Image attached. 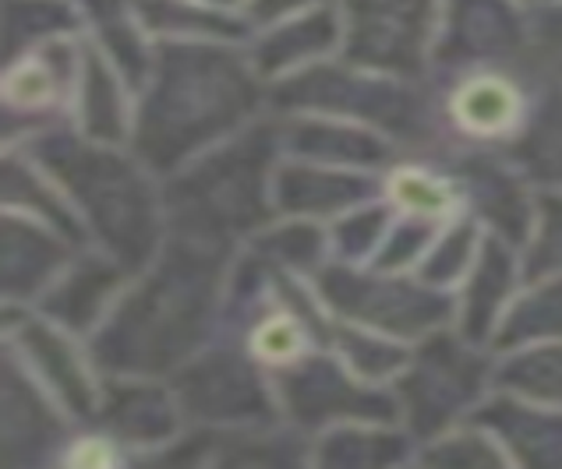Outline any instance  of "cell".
<instances>
[{
  "mask_svg": "<svg viewBox=\"0 0 562 469\" xmlns=\"http://www.w3.org/2000/svg\"><path fill=\"white\" fill-rule=\"evenodd\" d=\"M531 268H535V276H541V272H549V268H562V202L549 205V222H544Z\"/></svg>",
  "mask_w": 562,
  "mask_h": 469,
  "instance_id": "cell-42",
  "label": "cell"
},
{
  "mask_svg": "<svg viewBox=\"0 0 562 469\" xmlns=\"http://www.w3.org/2000/svg\"><path fill=\"white\" fill-rule=\"evenodd\" d=\"M4 202L11 213H25L32 219H40L46 226H54L57 233H64L71 244L82 248L89 240V230L71 198L64 194V187L46 173L36 159L25 156H8L4 163Z\"/></svg>",
  "mask_w": 562,
  "mask_h": 469,
  "instance_id": "cell-23",
  "label": "cell"
},
{
  "mask_svg": "<svg viewBox=\"0 0 562 469\" xmlns=\"http://www.w3.org/2000/svg\"><path fill=\"white\" fill-rule=\"evenodd\" d=\"M251 251L262 258L266 265L280 272H318L326 262V254H333L329 230H323L315 219L304 216H286L280 226H266L255 233Z\"/></svg>",
  "mask_w": 562,
  "mask_h": 469,
  "instance_id": "cell-29",
  "label": "cell"
},
{
  "mask_svg": "<svg viewBox=\"0 0 562 469\" xmlns=\"http://www.w3.org/2000/svg\"><path fill=\"white\" fill-rule=\"evenodd\" d=\"M481 427H492L506 445L520 448L524 459H559L562 456V420H549L535 410H520L513 402L499 399L481 410ZM499 442V445H503Z\"/></svg>",
  "mask_w": 562,
  "mask_h": 469,
  "instance_id": "cell-31",
  "label": "cell"
},
{
  "mask_svg": "<svg viewBox=\"0 0 562 469\" xmlns=\"http://www.w3.org/2000/svg\"><path fill=\"white\" fill-rule=\"evenodd\" d=\"M280 141L294 159H308V163L326 167H347V170H379L393 159V141L382 138L375 127H364L340 117H294L280 124Z\"/></svg>",
  "mask_w": 562,
  "mask_h": 469,
  "instance_id": "cell-19",
  "label": "cell"
},
{
  "mask_svg": "<svg viewBox=\"0 0 562 469\" xmlns=\"http://www.w3.org/2000/svg\"><path fill=\"white\" fill-rule=\"evenodd\" d=\"M517 43V19L506 0H442V32L431 57L460 64L471 57L506 54Z\"/></svg>",
  "mask_w": 562,
  "mask_h": 469,
  "instance_id": "cell-21",
  "label": "cell"
},
{
  "mask_svg": "<svg viewBox=\"0 0 562 469\" xmlns=\"http://www.w3.org/2000/svg\"><path fill=\"white\" fill-rule=\"evenodd\" d=\"M86 22L82 4L71 0H4L8 64L54 39H68Z\"/></svg>",
  "mask_w": 562,
  "mask_h": 469,
  "instance_id": "cell-27",
  "label": "cell"
},
{
  "mask_svg": "<svg viewBox=\"0 0 562 469\" xmlns=\"http://www.w3.org/2000/svg\"><path fill=\"white\" fill-rule=\"evenodd\" d=\"M25 152L54 176L82 216L89 237L132 276L146 272L167 237V202L153 170L117 145L50 127L25 141Z\"/></svg>",
  "mask_w": 562,
  "mask_h": 469,
  "instance_id": "cell-3",
  "label": "cell"
},
{
  "mask_svg": "<svg viewBox=\"0 0 562 469\" xmlns=\"http://www.w3.org/2000/svg\"><path fill=\"white\" fill-rule=\"evenodd\" d=\"M390 194H393V205L404 208V213L449 219V213L457 208L460 184L446 181V176H436L431 170L404 167L390 176Z\"/></svg>",
  "mask_w": 562,
  "mask_h": 469,
  "instance_id": "cell-34",
  "label": "cell"
},
{
  "mask_svg": "<svg viewBox=\"0 0 562 469\" xmlns=\"http://www.w3.org/2000/svg\"><path fill=\"white\" fill-rule=\"evenodd\" d=\"M449 117L463 135H506L520 117V95L499 75H471L449 95Z\"/></svg>",
  "mask_w": 562,
  "mask_h": 469,
  "instance_id": "cell-26",
  "label": "cell"
},
{
  "mask_svg": "<svg viewBox=\"0 0 562 469\" xmlns=\"http://www.w3.org/2000/svg\"><path fill=\"white\" fill-rule=\"evenodd\" d=\"M280 410L294 420V427L315 431L329 424H390L400 416L393 392L358 378L347 364H336L329 353H304L301 361L277 367L272 375Z\"/></svg>",
  "mask_w": 562,
  "mask_h": 469,
  "instance_id": "cell-9",
  "label": "cell"
},
{
  "mask_svg": "<svg viewBox=\"0 0 562 469\" xmlns=\"http://www.w3.org/2000/svg\"><path fill=\"white\" fill-rule=\"evenodd\" d=\"M457 184H460V191L471 194L474 205L492 222H499V230H506V237H513V240L524 237V208H520L517 187H509L488 163H481V156L463 159L457 170Z\"/></svg>",
  "mask_w": 562,
  "mask_h": 469,
  "instance_id": "cell-32",
  "label": "cell"
},
{
  "mask_svg": "<svg viewBox=\"0 0 562 469\" xmlns=\"http://www.w3.org/2000/svg\"><path fill=\"white\" fill-rule=\"evenodd\" d=\"M323 4H329V0H248V4H245V19L255 28H266V25H277L283 19H291V14L323 8Z\"/></svg>",
  "mask_w": 562,
  "mask_h": 469,
  "instance_id": "cell-41",
  "label": "cell"
},
{
  "mask_svg": "<svg viewBox=\"0 0 562 469\" xmlns=\"http://www.w3.org/2000/svg\"><path fill=\"white\" fill-rule=\"evenodd\" d=\"M127 276H132V272L117 265L106 251L75 258V262L54 279V286L36 300L40 314L75 335H89L103 325L110 307L117 304Z\"/></svg>",
  "mask_w": 562,
  "mask_h": 469,
  "instance_id": "cell-15",
  "label": "cell"
},
{
  "mask_svg": "<svg viewBox=\"0 0 562 469\" xmlns=\"http://www.w3.org/2000/svg\"><path fill=\"white\" fill-rule=\"evenodd\" d=\"M336 46H344V19L336 8L323 4L291 14V19H283L277 25H266L251 39L248 57L266 82H280V78L301 68H312L326 54H333Z\"/></svg>",
  "mask_w": 562,
  "mask_h": 469,
  "instance_id": "cell-18",
  "label": "cell"
},
{
  "mask_svg": "<svg viewBox=\"0 0 562 469\" xmlns=\"http://www.w3.org/2000/svg\"><path fill=\"white\" fill-rule=\"evenodd\" d=\"M477 258V230L474 222L468 219H457V222H446L442 233L436 237V244L428 248V254L422 258V279L428 286H453L463 272H471Z\"/></svg>",
  "mask_w": 562,
  "mask_h": 469,
  "instance_id": "cell-35",
  "label": "cell"
},
{
  "mask_svg": "<svg viewBox=\"0 0 562 469\" xmlns=\"http://www.w3.org/2000/svg\"><path fill=\"white\" fill-rule=\"evenodd\" d=\"M463 343L446 332H431L393 378V396L414 438H439L460 413H468L477 402L481 385H485V364L471 350H463Z\"/></svg>",
  "mask_w": 562,
  "mask_h": 469,
  "instance_id": "cell-8",
  "label": "cell"
},
{
  "mask_svg": "<svg viewBox=\"0 0 562 469\" xmlns=\"http://www.w3.org/2000/svg\"><path fill=\"white\" fill-rule=\"evenodd\" d=\"M318 297L336 318L393 339H425L439 332L453 304L439 286L404 279L400 272H358L350 262H333L315 272Z\"/></svg>",
  "mask_w": 562,
  "mask_h": 469,
  "instance_id": "cell-6",
  "label": "cell"
},
{
  "mask_svg": "<svg viewBox=\"0 0 562 469\" xmlns=\"http://www.w3.org/2000/svg\"><path fill=\"white\" fill-rule=\"evenodd\" d=\"M277 213L304 219H340L350 208L372 202L379 181L347 167L308 163V159H286L277 167Z\"/></svg>",
  "mask_w": 562,
  "mask_h": 469,
  "instance_id": "cell-14",
  "label": "cell"
},
{
  "mask_svg": "<svg viewBox=\"0 0 562 469\" xmlns=\"http://www.w3.org/2000/svg\"><path fill=\"white\" fill-rule=\"evenodd\" d=\"M393 226V205H358L333 219L329 244L340 262H361V258H375L385 233Z\"/></svg>",
  "mask_w": 562,
  "mask_h": 469,
  "instance_id": "cell-33",
  "label": "cell"
},
{
  "mask_svg": "<svg viewBox=\"0 0 562 469\" xmlns=\"http://www.w3.org/2000/svg\"><path fill=\"white\" fill-rule=\"evenodd\" d=\"M245 43L164 39L156 46L149 85L135 106V156L153 173H178L205 149L255 124L266 78Z\"/></svg>",
  "mask_w": 562,
  "mask_h": 469,
  "instance_id": "cell-1",
  "label": "cell"
},
{
  "mask_svg": "<svg viewBox=\"0 0 562 469\" xmlns=\"http://www.w3.org/2000/svg\"><path fill=\"white\" fill-rule=\"evenodd\" d=\"M517 156L535 176L562 181V103L544 110V117L535 124V131H527V138L520 141Z\"/></svg>",
  "mask_w": 562,
  "mask_h": 469,
  "instance_id": "cell-39",
  "label": "cell"
},
{
  "mask_svg": "<svg viewBox=\"0 0 562 469\" xmlns=\"http://www.w3.org/2000/svg\"><path fill=\"white\" fill-rule=\"evenodd\" d=\"M411 78L364 71L355 64H312L280 78L269 100L283 113H323V117L355 121L404 141H425L431 117L425 95L407 85Z\"/></svg>",
  "mask_w": 562,
  "mask_h": 469,
  "instance_id": "cell-5",
  "label": "cell"
},
{
  "mask_svg": "<svg viewBox=\"0 0 562 469\" xmlns=\"http://www.w3.org/2000/svg\"><path fill=\"white\" fill-rule=\"evenodd\" d=\"M127 82L103 57L100 46H86L82 75L75 89V127L78 135L103 145H124L135 131V106L127 103Z\"/></svg>",
  "mask_w": 562,
  "mask_h": 469,
  "instance_id": "cell-20",
  "label": "cell"
},
{
  "mask_svg": "<svg viewBox=\"0 0 562 469\" xmlns=\"http://www.w3.org/2000/svg\"><path fill=\"white\" fill-rule=\"evenodd\" d=\"M329 350L340 353V361L355 370L358 378L382 385V381H393L400 370L407 367L411 353L390 339L385 332L375 329H364V325H350V321H333V343Z\"/></svg>",
  "mask_w": 562,
  "mask_h": 469,
  "instance_id": "cell-30",
  "label": "cell"
},
{
  "mask_svg": "<svg viewBox=\"0 0 562 469\" xmlns=\"http://www.w3.org/2000/svg\"><path fill=\"white\" fill-rule=\"evenodd\" d=\"M347 64L379 75L422 78L436 50L439 0H340Z\"/></svg>",
  "mask_w": 562,
  "mask_h": 469,
  "instance_id": "cell-7",
  "label": "cell"
},
{
  "mask_svg": "<svg viewBox=\"0 0 562 469\" xmlns=\"http://www.w3.org/2000/svg\"><path fill=\"white\" fill-rule=\"evenodd\" d=\"M135 11L149 36L164 39H220L248 46L255 28L248 19H237L234 11L209 0H135Z\"/></svg>",
  "mask_w": 562,
  "mask_h": 469,
  "instance_id": "cell-24",
  "label": "cell"
},
{
  "mask_svg": "<svg viewBox=\"0 0 562 469\" xmlns=\"http://www.w3.org/2000/svg\"><path fill=\"white\" fill-rule=\"evenodd\" d=\"M75 248L54 226L25 213L4 216V297L8 304L40 300L64 268L75 262Z\"/></svg>",
  "mask_w": 562,
  "mask_h": 469,
  "instance_id": "cell-17",
  "label": "cell"
},
{
  "mask_svg": "<svg viewBox=\"0 0 562 469\" xmlns=\"http://www.w3.org/2000/svg\"><path fill=\"white\" fill-rule=\"evenodd\" d=\"M11 339L19 346L25 367L36 375L64 410L78 420H95L100 413V388H95L82 350L75 346V332L54 325L43 314H11Z\"/></svg>",
  "mask_w": 562,
  "mask_h": 469,
  "instance_id": "cell-11",
  "label": "cell"
},
{
  "mask_svg": "<svg viewBox=\"0 0 562 469\" xmlns=\"http://www.w3.org/2000/svg\"><path fill=\"white\" fill-rule=\"evenodd\" d=\"M227 265V244L173 233L95 329L89 343L95 367L132 378H159L184 367L220 318Z\"/></svg>",
  "mask_w": 562,
  "mask_h": 469,
  "instance_id": "cell-2",
  "label": "cell"
},
{
  "mask_svg": "<svg viewBox=\"0 0 562 469\" xmlns=\"http://www.w3.org/2000/svg\"><path fill=\"white\" fill-rule=\"evenodd\" d=\"M513 283V258L499 244V240H485L471 265V279H468V294L460 304V339L468 343H481L495 318H499L506 294Z\"/></svg>",
  "mask_w": 562,
  "mask_h": 469,
  "instance_id": "cell-25",
  "label": "cell"
},
{
  "mask_svg": "<svg viewBox=\"0 0 562 469\" xmlns=\"http://www.w3.org/2000/svg\"><path fill=\"white\" fill-rule=\"evenodd\" d=\"M411 456V438L396 431H382L379 424L358 427V420L350 424H333V431L315 445L312 462L318 466H344V469H368V466H393Z\"/></svg>",
  "mask_w": 562,
  "mask_h": 469,
  "instance_id": "cell-28",
  "label": "cell"
},
{
  "mask_svg": "<svg viewBox=\"0 0 562 469\" xmlns=\"http://www.w3.org/2000/svg\"><path fill=\"white\" fill-rule=\"evenodd\" d=\"M280 124H248L245 131L205 149L164 187L173 233L234 248L237 237L259 233L277 213Z\"/></svg>",
  "mask_w": 562,
  "mask_h": 469,
  "instance_id": "cell-4",
  "label": "cell"
},
{
  "mask_svg": "<svg viewBox=\"0 0 562 469\" xmlns=\"http://www.w3.org/2000/svg\"><path fill=\"white\" fill-rule=\"evenodd\" d=\"M209 4H216V8H227V11H234V8H245L248 0H209Z\"/></svg>",
  "mask_w": 562,
  "mask_h": 469,
  "instance_id": "cell-43",
  "label": "cell"
},
{
  "mask_svg": "<svg viewBox=\"0 0 562 469\" xmlns=\"http://www.w3.org/2000/svg\"><path fill=\"white\" fill-rule=\"evenodd\" d=\"M86 46H71L68 39H54L8 64V117L22 113V131H50V117L75 100L78 75H82Z\"/></svg>",
  "mask_w": 562,
  "mask_h": 469,
  "instance_id": "cell-12",
  "label": "cell"
},
{
  "mask_svg": "<svg viewBox=\"0 0 562 469\" xmlns=\"http://www.w3.org/2000/svg\"><path fill=\"white\" fill-rule=\"evenodd\" d=\"M64 445V420L46 388L22 357L4 361V451L8 462H46Z\"/></svg>",
  "mask_w": 562,
  "mask_h": 469,
  "instance_id": "cell-16",
  "label": "cell"
},
{
  "mask_svg": "<svg viewBox=\"0 0 562 469\" xmlns=\"http://www.w3.org/2000/svg\"><path fill=\"white\" fill-rule=\"evenodd\" d=\"M549 332H562V283L538 289L535 297L517 304L503 329H499V346L524 343V339H538Z\"/></svg>",
  "mask_w": 562,
  "mask_h": 469,
  "instance_id": "cell-37",
  "label": "cell"
},
{
  "mask_svg": "<svg viewBox=\"0 0 562 469\" xmlns=\"http://www.w3.org/2000/svg\"><path fill=\"white\" fill-rule=\"evenodd\" d=\"M173 392L188 420L202 427H259L277 424V388L255 370V357L234 346L195 353L173 370Z\"/></svg>",
  "mask_w": 562,
  "mask_h": 469,
  "instance_id": "cell-10",
  "label": "cell"
},
{
  "mask_svg": "<svg viewBox=\"0 0 562 469\" xmlns=\"http://www.w3.org/2000/svg\"><path fill=\"white\" fill-rule=\"evenodd\" d=\"M181 413L184 410L173 385L164 388L156 378L106 375L95 420L110 431L114 445L156 448L167 445L181 431Z\"/></svg>",
  "mask_w": 562,
  "mask_h": 469,
  "instance_id": "cell-13",
  "label": "cell"
},
{
  "mask_svg": "<svg viewBox=\"0 0 562 469\" xmlns=\"http://www.w3.org/2000/svg\"><path fill=\"white\" fill-rule=\"evenodd\" d=\"M499 381L517 388V392L538 399H562V350H538L509 361L499 370Z\"/></svg>",
  "mask_w": 562,
  "mask_h": 469,
  "instance_id": "cell-38",
  "label": "cell"
},
{
  "mask_svg": "<svg viewBox=\"0 0 562 469\" xmlns=\"http://www.w3.org/2000/svg\"><path fill=\"white\" fill-rule=\"evenodd\" d=\"M428 448L417 451V459L428 466H499L503 448H495L481 431H460L449 438H431Z\"/></svg>",
  "mask_w": 562,
  "mask_h": 469,
  "instance_id": "cell-40",
  "label": "cell"
},
{
  "mask_svg": "<svg viewBox=\"0 0 562 469\" xmlns=\"http://www.w3.org/2000/svg\"><path fill=\"white\" fill-rule=\"evenodd\" d=\"M82 11L95 32V46L121 71L127 89H146L153 78L156 50H149V32L138 19L135 0H82Z\"/></svg>",
  "mask_w": 562,
  "mask_h": 469,
  "instance_id": "cell-22",
  "label": "cell"
},
{
  "mask_svg": "<svg viewBox=\"0 0 562 469\" xmlns=\"http://www.w3.org/2000/svg\"><path fill=\"white\" fill-rule=\"evenodd\" d=\"M449 219H431V216H400L390 233H385L382 248L375 251V268L382 272H400V268H411L417 265L422 258L428 254V248L436 244V237L442 233V226Z\"/></svg>",
  "mask_w": 562,
  "mask_h": 469,
  "instance_id": "cell-36",
  "label": "cell"
}]
</instances>
